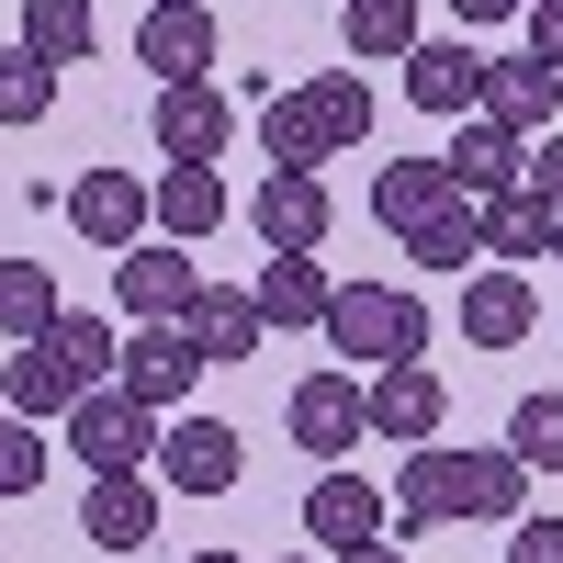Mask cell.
I'll list each match as a JSON object with an SVG mask.
<instances>
[{
	"label": "cell",
	"instance_id": "cell-1",
	"mask_svg": "<svg viewBox=\"0 0 563 563\" xmlns=\"http://www.w3.org/2000/svg\"><path fill=\"white\" fill-rule=\"evenodd\" d=\"M361 135H372L361 68H327V79H294V90L260 79V147H271V169H327L339 147H361Z\"/></svg>",
	"mask_w": 563,
	"mask_h": 563
},
{
	"label": "cell",
	"instance_id": "cell-2",
	"mask_svg": "<svg viewBox=\"0 0 563 563\" xmlns=\"http://www.w3.org/2000/svg\"><path fill=\"white\" fill-rule=\"evenodd\" d=\"M327 350L384 372V361H429V305L395 294V282H339L327 294Z\"/></svg>",
	"mask_w": 563,
	"mask_h": 563
},
{
	"label": "cell",
	"instance_id": "cell-3",
	"mask_svg": "<svg viewBox=\"0 0 563 563\" xmlns=\"http://www.w3.org/2000/svg\"><path fill=\"white\" fill-rule=\"evenodd\" d=\"M57 451H79V474H147V462H158V406H135L124 384H90L68 406Z\"/></svg>",
	"mask_w": 563,
	"mask_h": 563
},
{
	"label": "cell",
	"instance_id": "cell-4",
	"mask_svg": "<svg viewBox=\"0 0 563 563\" xmlns=\"http://www.w3.org/2000/svg\"><path fill=\"white\" fill-rule=\"evenodd\" d=\"M361 429L395 440V451L440 440V429H451V384H440L429 361H384V372H361Z\"/></svg>",
	"mask_w": 563,
	"mask_h": 563
},
{
	"label": "cell",
	"instance_id": "cell-5",
	"mask_svg": "<svg viewBox=\"0 0 563 563\" xmlns=\"http://www.w3.org/2000/svg\"><path fill=\"white\" fill-rule=\"evenodd\" d=\"M113 384H124L135 406L180 417V406H192V384H203V350L180 339V316H135V339L113 350Z\"/></svg>",
	"mask_w": 563,
	"mask_h": 563
},
{
	"label": "cell",
	"instance_id": "cell-6",
	"mask_svg": "<svg viewBox=\"0 0 563 563\" xmlns=\"http://www.w3.org/2000/svg\"><path fill=\"white\" fill-rule=\"evenodd\" d=\"M238 474H249V440L225 429V417H192V406L158 417V485L169 496H225Z\"/></svg>",
	"mask_w": 563,
	"mask_h": 563
},
{
	"label": "cell",
	"instance_id": "cell-7",
	"mask_svg": "<svg viewBox=\"0 0 563 563\" xmlns=\"http://www.w3.org/2000/svg\"><path fill=\"white\" fill-rule=\"evenodd\" d=\"M462 507H474V474H462V451H451V429H440V440H417V451H406V474H395V541L451 530Z\"/></svg>",
	"mask_w": 563,
	"mask_h": 563
},
{
	"label": "cell",
	"instance_id": "cell-8",
	"mask_svg": "<svg viewBox=\"0 0 563 563\" xmlns=\"http://www.w3.org/2000/svg\"><path fill=\"white\" fill-rule=\"evenodd\" d=\"M282 429H294V451H316V462H350L372 440L361 429V372H305L294 406H282Z\"/></svg>",
	"mask_w": 563,
	"mask_h": 563
},
{
	"label": "cell",
	"instance_id": "cell-9",
	"mask_svg": "<svg viewBox=\"0 0 563 563\" xmlns=\"http://www.w3.org/2000/svg\"><path fill=\"white\" fill-rule=\"evenodd\" d=\"M305 530H316L327 552H350V541H384V530H395V496L372 485V474H350V462H327V474L305 485Z\"/></svg>",
	"mask_w": 563,
	"mask_h": 563
},
{
	"label": "cell",
	"instance_id": "cell-10",
	"mask_svg": "<svg viewBox=\"0 0 563 563\" xmlns=\"http://www.w3.org/2000/svg\"><path fill=\"white\" fill-rule=\"evenodd\" d=\"M158 474H90V496H79V541L90 552H147L158 541Z\"/></svg>",
	"mask_w": 563,
	"mask_h": 563
},
{
	"label": "cell",
	"instance_id": "cell-11",
	"mask_svg": "<svg viewBox=\"0 0 563 563\" xmlns=\"http://www.w3.org/2000/svg\"><path fill=\"white\" fill-rule=\"evenodd\" d=\"M135 68H147L158 90L169 79H203L214 68V12H203V0H147V23H135Z\"/></svg>",
	"mask_w": 563,
	"mask_h": 563
},
{
	"label": "cell",
	"instance_id": "cell-12",
	"mask_svg": "<svg viewBox=\"0 0 563 563\" xmlns=\"http://www.w3.org/2000/svg\"><path fill=\"white\" fill-rule=\"evenodd\" d=\"M395 68H406V102H417V113H440V124H462V113L485 102V57H474L462 34H451V45H429V34H417Z\"/></svg>",
	"mask_w": 563,
	"mask_h": 563
},
{
	"label": "cell",
	"instance_id": "cell-13",
	"mask_svg": "<svg viewBox=\"0 0 563 563\" xmlns=\"http://www.w3.org/2000/svg\"><path fill=\"white\" fill-rule=\"evenodd\" d=\"M541 327V282L530 271H462V339L474 350H519Z\"/></svg>",
	"mask_w": 563,
	"mask_h": 563
},
{
	"label": "cell",
	"instance_id": "cell-14",
	"mask_svg": "<svg viewBox=\"0 0 563 563\" xmlns=\"http://www.w3.org/2000/svg\"><path fill=\"white\" fill-rule=\"evenodd\" d=\"M485 124H507L530 147V135H552V113H563V68H541V57H485V102H474Z\"/></svg>",
	"mask_w": 563,
	"mask_h": 563
},
{
	"label": "cell",
	"instance_id": "cell-15",
	"mask_svg": "<svg viewBox=\"0 0 563 563\" xmlns=\"http://www.w3.org/2000/svg\"><path fill=\"white\" fill-rule=\"evenodd\" d=\"M147 124H158V147H169V158H203V169L225 158V135H238V113H225V90H214V79H169L158 102H147Z\"/></svg>",
	"mask_w": 563,
	"mask_h": 563
},
{
	"label": "cell",
	"instance_id": "cell-16",
	"mask_svg": "<svg viewBox=\"0 0 563 563\" xmlns=\"http://www.w3.org/2000/svg\"><path fill=\"white\" fill-rule=\"evenodd\" d=\"M192 249L180 238H135V249H113V294H124V316H180L192 305Z\"/></svg>",
	"mask_w": 563,
	"mask_h": 563
},
{
	"label": "cell",
	"instance_id": "cell-17",
	"mask_svg": "<svg viewBox=\"0 0 563 563\" xmlns=\"http://www.w3.org/2000/svg\"><path fill=\"white\" fill-rule=\"evenodd\" d=\"M68 225L90 249H135V238H147V180H135V169H79L68 180Z\"/></svg>",
	"mask_w": 563,
	"mask_h": 563
},
{
	"label": "cell",
	"instance_id": "cell-18",
	"mask_svg": "<svg viewBox=\"0 0 563 563\" xmlns=\"http://www.w3.org/2000/svg\"><path fill=\"white\" fill-rule=\"evenodd\" d=\"M451 192H474V203H496V192H519V180H530V147H519V135H507V124H485V113H462L451 124Z\"/></svg>",
	"mask_w": 563,
	"mask_h": 563
},
{
	"label": "cell",
	"instance_id": "cell-19",
	"mask_svg": "<svg viewBox=\"0 0 563 563\" xmlns=\"http://www.w3.org/2000/svg\"><path fill=\"white\" fill-rule=\"evenodd\" d=\"M180 339H192L203 372H214V361H260L271 327H260V305L238 294V282H192V305H180Z\"/></svg>",
	"mask_w": 563,
	"mask_h": 563
},
{
	"label": "cell",
	"instance_id": "cell-20",
	"mask_svg": "<svg viewBox=\"0 0 563 563\" xmlns=\"http://www.w3.org/2000/svg\"><path fill=\"white\" fill-rule=\"evenodd\" d=\"M327 214H339V203H327V180H316V169H271L260 192H249L260 249H316V238H327Z\"/></svg>",
	"mask_w": 563,
	"mask_h": 563
},
{
	"label": "cell",
	"instance_id": "cell-21",
	"mask_svg": "<svg viewBox=\"0 0 563 563\" xmlns=\"http://www.w3.org/2000/svg\"><path fill=\"white\" fill-rule=\"evenodd\" d=\"M327 294H339V282L316 271V249H271L260 282H249V305H260L271 339H282V327H327Z\"/></svg>",
	"mask_w": 563,
	"mask_h": 563
},
{
	"label": "cell",
	"instance_id": "cell-22",
	"mask_svg": "<svg viewBox=\"0 0 563 563\" xmlns=\"http://www.w3.org/2000/svg\"><path fill=\"white\" fill-rule=\"evenodd\" d=\"M147 225L180 238V249H203L214 225H225V180H214L203 158H169V180H147Z\"/></svg>",
	"mask_w": 563,
	"mask_h": 563
},
{
	"label": "cell",
	"instance_id": "cell-23",
	"mask_svg": "<svg viewBox=\"0 0 563 563\" xmlns=\"http://www.w3.org/2000/svg\"><path fill=\"white\" fill-rule=\"evenodd\" d=\"M79 395H90V384L68 372L57 339H12V361H0V406H12V417H68Z\"/></svg>",
	"mask_w": 563,
	"mask_h": 563
},
{
	"label": "cell",
	"instance_id": "cell-24",
	"mask_svg": "<svg viewBox=\"0 0 563 563\" xmlns=\"http://www.w3.org/2000/svg\"><path fill=\"white\" fill-rule=\"evenodd\" d=\"M552 238H563V214L530 192V180L485 203V260H496V271H541V260H552Z\"/></svg>",
	"mask_w": 563,
	"mask_h": 563
},
{
	"label": "cell",
	"instance_id": "cell-25",
	"mask_svg": "<svg viewBox=\"0 0 563 563\" xmlns=\"http://www.w3.org/2000/svg\"><path fill=\"white\" fill-rule=\"evenodd\" d=\"M23 57H45V68H90L102 57V23H90V0H23Z\"/></svg>",
	"mask_w": 563,
	"mask_h": 563
},
{
	"label": "cell",
	"instance_id": "cell-26",
	"mask_svg": "<svg viewBox=\"0 0 563 563\" xmlns=\"http://www.w3.org/2000/svg\"><path fill=\"white\" fill-rule=\"evenodd\" d=\"M406 260H417V271H474V260H485V203L451 192L440 214H417V225H406Z\"/></svg>",
	"mask_w": 563,
	"mask_h": 563
},
{
	"label": "cell",
	"instance_id": "cell-27",
	"mask_svg": "<svg viewBox=\"0 0 563 563\" xmlns=\"http://www.w3.org/2000/svg\"><path fill=\"white\" fill-rule=\"evenodd\" d=\"M339 45H350V68L406 57L417 45V0H339Z\"/></svg>",
	"mask_w": 563,
	"mask_h": 563
},
{
	"label": "cell",
	"instance_id": "cell-28",
	"mask_svg": "<svg viewBox=\"0 0 563 563\" xmlns=\"http://www.w3.org/2000/svg\"><path fill=\"white\" fill-rule=\"evenodd\" d=\"M440 203H451V169L440 158H384V180H372V214H384L395 238H406L417 214H440Z\"/></svg>",
	"mask_w": 563,
	"mask_h": 563
},
{
	"label": "cell",
	"instance_id": "cell-29",
	"mask_svg": "<svg viewBox=\"0 0 563 563\" xmlns=\"http://www.w3.org/2000/svg\"><path fill=\"white\" fill-rule=\"evenodd\" d=\"M68 305H57V271L45 260H0V339H45Z\"/></svg>",
	"mask_w": 563,
	"mask_h": 563
},
{
	"label": "cell",
	"instance_id": "cell-30",
	"mask_svg": "<svg viewBox=\"0 0 563 563\" xmlns=\"http://www.w3.org/2000/svg\"><path fill=\"white\" fill-rule=\"evenodd\" d=\"M462 474H474V507H462V519H485V530H507V519H519V507H530V462L519 451H462Z\"/></svg>",
	"mask_w": 563,
	"mask_h": 563
},
{
	"label": "cell",
	"instance_id": "cell-31",
	"mask_svg": "<svg viewBox=\"0 0 563 563\" xmlns=\"http://www.w3.org/2000/svg\"><path fill=\"white\" fill-rule=\"evenodd\" d=\"M507 451H519L530 474H563V395H519L507 406Z\"/></svg>",
	"mask_w": 563,
	"mask_h": 563
},
{
	"label": "cell",
	"instance_id": "cell-32",
	"mask_svg": "<svg viewBox=\"0 0 563 563\" xmlns=\"http://www.w3.org/2000/svg\"><path fill=\"white\" fill-rule=\"evenodd\" d=\"M45 113H57V68L12 45V57H0V124H45Z\"/></svg>",
	"mask_w": 563,
	"mask_h": 563
},
{
	"label": "cell",
	"instance_id": "cell-33",
	"mask_svg": "<svg viewBox=\"0 0 563 563\" xmlns=\"http://www.w3.org/2000/svg\"><path fill=\"white\" fill-rule=\"evenodd\" d=\"M45 451H57V440H45L34 417H0V507H12V496H34V485H45Z\"/></svg>",
	"mask_w": 563,
	"mask_h": 563
},
{
	"label": "cell",
	"instance_id": "cell-34",
	"mask_svg": "<svg viewBox=\"0 0 563 563\" xmlns=\"http://www.w3.org/2000/svg\"><path fill=\"white\" fill-rule=\"evenodd\" d=\"M45 339L68 350V372H79V384H113V350H124V339H113L102 316H57V327H45Z\"/></svg>",
	"mask_w": 563,
	"mask_h": 563
},
{
	"label": "cell",
	"instance_id": "cell-35",
	"mask_svg": "<svg viewBox=\"0 0 563 563\" xmlns=\"http://www.w3.org/2000/svg\"><path fill=\"white\" fill-rule=\"evenodd\" d=\"M519 23H530V45H519V57L563 68V0H519Z\"/></svg>",
	"mask_w": 563,
	"mask_h": 563
},
{
	"label": "cell",
	"instance_id": "cell-36",
	"mask_svg": "<svg viewBox=\"0 0 563 563\" xmlns=\"http://www.w3.org/2000/svg\"><path fill=\"white\" fill-rule=\"evenodd\" d=\"M519 541H507V563H563V519H507Z\"/></svg>",
	"mask_w": 563,
	"mask_h": 563
},
{
	"label": "cell",
	"instance_id": "cell-37",
	"mask_svg": "<svg viewBox=\"0 0 563 563\" xmlns=\"http://www.w3.org/2000/svg\"><path fill=\"white\" fill-rule=\"evenodd\" d=\"M530 192L563 214V135H541V158H530Z\"/></svg>",
	"mask_w": 563,
	"mask_h": 563
},
{
	"label": "cell",
	"instance_id": "cell-38",
	"mask_svg": "<svg viewBox=\"0 0 563 563\" xmlns=\"http://www.w3.org/2000/svg\"><path fill=\"white\" fill-rule=\"evenodd\" d=\"M327 563H406V541L384 530V541H350V552H327Z\"/></svg>",
	"mask_w": 563,
	"mask_h": 563
},
{
	"label": "cell",
	"instance_id": "cell-39",
	"mask_svg": "<svg viewBox=\"0 0 563 563\" xmlns=\"http://www.w3.org/2000/svg\"><path fill=\"white\" fill-rule=\"evenodd\" d=\"M519 0H451V23H507Z\"/></svg>",
	"mask_w": 563,
	"mask_h": 563
},
{
	"label": "cell",
	"instance_id": "cell-40",
	"mask_svg": "<svg viewBox=\"0 0 563 563\" xmlns=\"http://www.w3.org/2000/svg\"><path fill=\"white\" fill-rule=\"evenodd\" d=\"M192 563H249V552H192Z\"/></svg>",
	"mask_w": 563,
	"mask_h": 563
},
{
	"label": "cell",
	"instance_id": "cell-41",
	"mask_svg": "<svg viewBox=\"0 0 563 563\" xmlns=\"http://www.w3.org/2000/svg\"><path fill=\"white\" fill-rule=\"evenodd\" d=\"M552 271H563V238H552Z\"/></svg>",
	"mask_w": 563,
	"mask_h": 563
},
{
	"label": "cell",
	"instance_id": "cell-42",
	"mask_svg": "<svg viewBox=\"0 0 563 563\" xmlns=\"http://www.w3.org/2000/svg\"><path fill=\"white\" fill-rule=\"evenodd\" d=\"M294 563H316V552H294Z\"/></svg>",
	"mask_w": 563,
	"mask_h": 563
}]
</instances>
